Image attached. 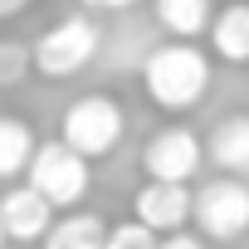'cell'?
Instances as JSON below:
<instances>
[{"label":"cell","instance_id":"6da1fadb","mask_svg":"<svg viewBox=\"0 0 249 249\" xmlns=\"http://www.w3.org/2000/svg\"><path fill=\"white\" fill-rule=\"evenodd\" d=\"M142 88L161 112H191L210 93V54L186 39H166L142 59Z\"/></svg>","mask_w":249,"mask_h":249},{"label":"cell","instance_id":"7a4b0ae2","mask_svg":"<svg viewBox=\"0 0 249 249\" xmlns=\"http://www.w3.org/2000/svg\"><path fill=\"white\" fill-rule=\"evenodd\" d=\"M122 132H127V112H122V103L112 93H83L64 107V132L59 142H69L78 157L88 161H103L117 152Z\"/></svg>","mask_w":249,"mask_h":249},{"label":"cell","instance_id":"3957f363","mask_svg":"<svg viewBox=\"0 0 249 249\" xmlns=\"http://www.w3.org/2000/svg\"><path fill=\"white\" fill-rule=\"evenodd\" d=\"M103 49V30L88 20V15H64L54 20L39 39H35V73L39 78H73L83 73Z\"/></svg>","mask_w":249,"mask_h":249},{"label":"cell","instance_id":"277c9868","mask_svg":"<svg viewBox=\"0 0 249 249\" xmlns=\"http://www.w3.org/2000/svg\"><path fill=\"white\" fill-rule=\"evenodd\" d=\"M54 210H78L83 205V196H88V186H93V171H88V157H78L69 142H39V157H35V166H30V176H25Z\"/></svg>","mask_w":249,"mask_h":249},{"label":"cell","instance_id":"5b68a950","mask_svg":"<svg viewBox=\"0 0 249 249\" xmlns=\"http://www.w3.org/2000/svg\"><path fill=\"white\" fill-rule=\"evenodd\" d=\"M210 161L205 152V137H196L186 122H171V127H157L142 147V171L147 181H171V186H186L200 166Z\"/></svg>","mask_w":249,"mask_h":249},{"label":"cell","instance_id":"8992f818","mask_svg":"<svg viewBox=\"0 0 249 249\" xmlns=\"http://www.w3.org/2000/svg\"><path fill=\"white\" fill-rule=\"evenodd\" d=\"M196 225L215 244H234L249 234V186L239 176H215L196 191Z\"/></svg>","mask_w":249,"mask_h":249},{"label":"cell","instance_id":"52a82bcc","mask_svg":"<svg viewBox=\"0 0 249 249\" xmlns=\"http://www.w3.org/2000/svg\"><path fill=\"white\" fill-rule=\"evenodd\" d=\"M132 220H142L157 239L186 234L181 225L196 220V196H191L186 186H171V181H147V186L132 196Z\"/></svg>","mask_w":249,"mask_h":249},{"label":"cell","instance_id":"ba28073f","mask_svg":"<svg viewBox=\"0 0 249 249\" xmlns=\"http://www.w3.org/2000/svg\"><path fill=\"white\" fill-rule=\"evenodd\" d=\"M0 215H5V234H10L15 244H44L49 230L59 225V220H54V205H49L30 181L0 196Z\"/></svg>","mask_w":249,"mask_h":249},{"label":"cell","instance_id":"9c48e42d","mask_svg":"<svg viewBox=\"0 0 249 249\" xmlns=\"http://www.w3.org/2000/svg\"><path fill=\"white\" fill-rule=\"evenodd\" d=\"M205 152H210V161H215L225 176H244V171H249V117H244V112L220 117L215 127L205 132Z\"/></svg>","mask_w":249,"mask_h":249},{"label":"cell","instance_id":"30bf717a","mask_svg":"<svg viewBox=\"0 0 249 249\" xmlns=\"http://www.w3.org/2000/svg\"><path fill=\"white\" fill-rule=\"evenodd\" d=\"M205 39H210V54L215 59L249 64V0H230V5H220Z\"/></svg>","mask_w":249,"mask_h":249},{"label":"cell","instance_id":"8fae6325","mask_svg":"<svg viewBox=\"0 0 249 249\" xmlns=\"http://www.w3.org/2000/svg\"><path fill=\"white\" fill-rule=\"evenodd\" d=\"M39 157V137L25 117H10L0 112V181H15V176H30Z\"/></svg>","mask_w":249,"mask_h":249},{"label":"cell","instance_id":"7c38bea8","mask_svg":"<svg viewBox=\"0 0 249 249\" xmlns=\"http://www.w3.org/2000/svg\"><path fill=\"white\" fill-rule=\"evenodd\" d=\"M152 10H157V25L171 39H186V44H196L215 25V5L210 0H152Z\"/></svg>","mask_w":249,"mask_h":249},{"label":"cell","instance_id":"4fadbf2b","mask_svg":"<svg viewBox=\"0 0 249 249\" xmlns=\"http://www.w3.org/2000/svg\"><path fill=\"white\" fill-rule=\"evenodd\" d=\"M103 244H107V230L88 210H69L44 239V249H103Z\"/></svg>","mask_w":249,"mask_h":249},{"label":"cell","instance_id":"5bb4252c","mask_svg":"<svg viewBox=\"0 0 249 249\" xmlns=\"http://www.w3.org/2000/svg\"><path fill=\"white\" fill-rule=\"evenodd\" d=\"M30 69H35V44H25V39H0V88L25 83Z\"/></svg>","mask_w":249,"mask_h":249},{"label":"cell","instance_id":"9a60e30c","mask_svg":"<svg viewBox=\"0 0 249 249\" xmlns=\"http://www.w3.org/2000/svg\"><path fill=\"white\" fill-rule=\"evenodd\" d=\"M161 239L142 225V220H122V225H112L107 230V244L103 249H157Z\"/></svg>","mask_w":249,"mask_h":249},{"label":"cell","instance_id":"2e32d148","mask_svg":"<svg viewBox=\"0 0 249 249\" xmlns=\"http://www.w3.org/2000/svg\"><path fill=\"white\" fill-rule=\"evenodd\" d=\"M88 10H103V15H117V10H132L137 0H83Z\"/></svg>","mask_w":249,"mask_h":249},{"label":"cell","instance_id":"e0dca14e","mask_svg":"<svg viewBox=\"0 0 249 249\" xmlns=\"http://www.w3.org/2000/svg\"><path fill=\"white\" fill-rule=\"evenodd\" d=\"M157 249H205V244H200L196 234H171V239H161Z\"/></svg>","mask_w":249,"mask_h":249},{"label":"cell","instance_id":"ac0fdd59","mask_svg":"<svg viewBox=\"0 0 249 249\" xmlns=\"http://www.w3.org/2000/svg\"><path fill=\"white\" fill-rule=\"evenodd\" d=\"M30 5V0H0V20H10V15H20Z\"/></svg>","mask_w":249,"mask_h":249},{"label":"cell","instance_id":"d6986e66","mask_svg":"<svg viewBox=\"0 0 249 249\" xmlns=\"http://www.w3.org/2000/svg\"><path fill=\"white\" fill-rule=\"evenodd\" d=\"M10 244V234H5V215H0V249H5Z\"/></svg>","mask_w":249,"mask_h":249}]
</instances>
